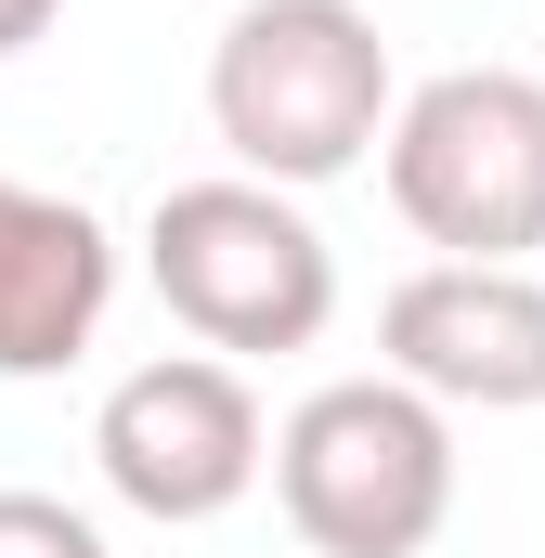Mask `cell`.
Segmentation results:
<instances>
[{
  "label": "cell",
  "instance_id": "cell-4",
  "mask_svg": "<svg viewBox=\"0 0 545 558\" xmlns=\"http://www.w3.org/2000/svg\"><path fill=\"white\" fill-rule=\"evenodd\" d=\"M390 208L441 260H533L545 247V78L520 65H441L377 131Z\"/></svg>",
  "mask_w": 545,
  "mask_h": 558
},
{
  "label": "cell",
  "instance_id": "cell-2",
  "mask_svg": "<svg viewBox=\"0 0 545 558\" xmlns=\"http://www.w3.org/2000/svg\"><path fill=\"white\" fill-rule=\"evenodd\" d=\"M143 274L169 299V325L208 364H261V351H312L338 325V247L299 195H272L247 169L221 182H169L143 221Z\"/></svg>",
  "mask_w": 545,
  "mask_h": 558
},
{
  "label": "cell",
  "instance_id": "cell-6",
  "mask_svg": "<svg viewBox=\"0 0 545 558\" xmlns=\"http://www.w3.org/2000/svg\"><path fill=\"white\" fill-rule=\"evenodd\" d=\"M377 377L441 416H545V274L533 260H428L377 312Z\"/></svg>",
  "mask_w": 545,
  "mask_h": 558
},
{
  "label": "cell",
  "instance_id": "cell-1",
  "mask_svg": "<svg viewBox=\"0 0 545 558\" xmlns=\"http://www.w3.org/2000/svg\"><path fill=\"white\" fill-rule=\"evenodd\" d=\"M390 105H403V78H390V39H377L364 0H247L208 39V131L272 195H312V182L364 169Z\"/></svg>",
  "mask_w": 545,
  "mask_h": 558
},
{
  "label": "cell",
  "instance_id": "cell-7",
  "mask_svg": "<svg viewBox=\"0 0 545 558\" xmlns=\"http://www.w3.org/2000/svg\"><path fill=\"white\" fill-rule=\"evenodd\" d=\"M118 299V234L78 195L0 182V377H65L105 338Z\"/></svg>",
  "mask_w": 545,
  "mask_h": 558
},
{
  "label": "cell",
  "instance_id": "cell-3",
  "mask_svg": "<svg viewBox=\"0 0 545 558\" xmlns=\"http://www.w3.org/2000/svg\"><path fill=\"white\" fill-rule=\"evenodd\" d=\"M272 494L312 558H428L455 520V416L403 377H325L272 428Z\"/></svg>",
  "mask_w": 545,
  "mask_h": 558
},
{
  "label": "cell",
  "instance_id": "cell-9",
  "mask_svg": "<svg viewBox=\"0 0 545 558\" xmlns=\"http://www.w3.org/2000/svg\"><path fill=\"white\" fill-rule=\"evenodd\" d=\"M52 13H65V0H0V65H13L26 39H52Z\"/></svg>",
  "mask_w": 545,
  "mask_h": 558
},
{
  "label": "cell",
  "instance_id": "cell-8",
  "mask_svg": "<svg viewBox=\"0 0 545 558\" xmlns=\"http://www.w3.org/2000/svg\"><path fill=\"white\" fill-rule=\"evenodd\" d=\"M0 558H118V546H105V520L65 507V494H0Z\"/></svg>",
  "mask_w": 545,
  "mask_h": 558
},
{
  "label": "cell",
  "instance_id": "cell-5",
  "mask_svg": "<svg viewBox=\"0 0 545 558\" xmlns=\"http://www.w3.org/2000/svg\"><path fill=\"white\" fill-rule=\"evenodd\" d=\"M92 468H105V494H118L131 520H169V533L247 507L261 468H272V428H261L247 364H208V351L131 364V377L105 390V416H92Z\"/></svg>",
  "mask_w": 545,
  "mask_h": 558
}]
</instances>
